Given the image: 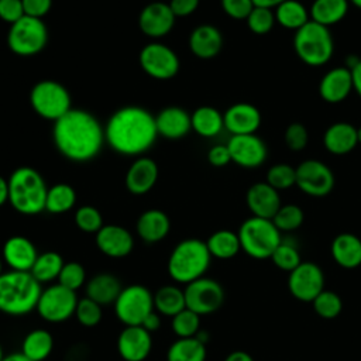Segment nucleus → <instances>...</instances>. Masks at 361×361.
Listing matches in <instances>:
<instances>
[{"label": "nucleus", "instance_id": "nucleus-25", "mask_svg": "<svg viewBox=\"0 0 361 361\" xmlns=\"http://www.w3.org/2000/svg\"><path fill=\"white\" fill-rule=\"evenodd\" d=\"M155 126L158 135L168 140H178L185 137L192 130L190 114L178 106L162 109L155 116Z\"/></svg>", "mask_w": 361, "mask_h": 361}, {"label": "nucleus", "instance_id": "nucleus-24", "mask_svg": "<svg viewBox=\"0 0 361 361\" xmlns=\"http://www.w3.org/2000/svg\"><path fill=\"white\" fill-rule=\"evenodd\" d=\"M158 179V166L148 157H138L127 169L126 188L133 195H144L149 192Z\"/></svg>", "mask_w": 361, "mask_h": 361}, {"label": "nucleus", "instance_id": "nucleus-61", "mask_svg": "<svg viewBox=\"0 0 361 361\" xmlns=\"http://www.w3.org/2000/svg\"><path fill=\"white\" fill-rule=\"evenodd\" d=\"M354 7H357V8H360L361 10V0H348Z\"/></svg>", "mask_w": 361, "mask_h": 361}, {"label": "nucleus", "instance_id": "nucleus-43", "mask_svg": "<svg viewBox=\"0 0 361 361\" xmlns=\"http://www.w3.org/2000/svg\"><path fill=\"white\" fill-rule=\"evenodd\" d=\"M312 303L314 312L323 319H334L343 309L341 298L336 292L327 289H323Z\"/></svg>", "mask_w": 361, "mask_h": 361}, {"label": "nucleus", "instance_id": "nucleus-1", "mask_svg": "<svg viewBox=\"0 0 361 361\" xmlns=\"http://www.w3.org/2000/svg\"><path fill=\"white\" fill-rule=\"evenodd\" d=\"M52 138L56 149L65 158L86 162L99 154L104 142V128L93 114L80 109H71L54 121Z\"/></svg>", "mask_w": 361, "mask_h": 361}, {"label": "nucleus", "instance_id": "nucleus-52", "mask_svg": "<svg viewBox=\"0 0 361 361\" xmlns=\"http://www.w3.org/2000/svg\"><path fill=\"white\" fill-rule=\"evenodd\" d=\"M207 159L213 166H217V168L228 165L231 162V155H230L227 144L226 145H223V144L213 145L207 152Z\"/></svg>", "mask_w": 361, "mask_h": 361}, {"label": "nucleus", "instance_id": "nucleus-44", "mask_svg": "<svg viewBox=\"0 0 361 361\" xmlns=\"http://www.w3.org/2000/svg\"><path fill=\"white\" fill-rule=\"evenodd\" d=\"M245 21H247L250 31L257 35L268 34L276 23L274 10L265 8V7H254Z\"/></svg>", "mask_w": 361, "mask_h": 361}, {"label": "nucleus", "instance_id": "nucleus-51", "mask_svg": "<svg viewBox=\"0 0 361 361\" xmlns=\"http://www.w3.org/2000/svg\"><path fill=\"white\" fill-rule=\"evenodd\" d=\"M25 16L21 0H0V20L10 25Z\"/></svg>", "mask_w": 361, "mask_h": 361}, {"label": "nucleus", "instance_id": "nucleus-23", "mask_svg": "<svg viewBox=\"0 0 361 361\" xmlns=\"http://www.w3.org/2000/svg\"><path fill=\"white\" fill-rule=\"evenodd\" d=\"M353 92L351 71L347 66H337L323 75L319 83L320 97L331 104L341 103Z\"/></svg>", "mask_w": 361, "mask_h": 361}, {"label": "nucleus", "instance_id": "nucleus-2", "mask_svg": "<svg viewBox=\"0 0 361 361\" xmlns=\"http://www.w3.org/2000/svg\"><path fill=\"white\" fill-rule=\"evenodd\" d=\"M157 137L155 117L140 106L116 110L104 127V140L111 149L127 157L141 155L152 147Z\"/></svg>", "mask_w": 361, "mask_h": 361}, {"label": "nucleus", "instance_id": "nucleus-33", "mask_svg": "<svg viewBox=\"0 0 361 361\" xmlns=\"http://www.w3.org/2000/svg\"><path fill=\"white\" fill-rule=\"evenodd\" d=\"M276 24L286 30L298 31L310 21L309 10L299 0H285L274 8Z\"/></svg>", "mask_w": 361, "mask_h": 361}, {"label": "nucleus", "instance_id": "nucleus-63", "mask_svg": "<svg viewBox=\"0 0 361 361\" xmlns=\"http://www.w3.org/2000/svg\"><path fill=\"white\" fill-rule=\"evenodd\" d=\"M3 274V258H0V275Z\"/></svg>", "mask_w": 361, "mask_h": 361}, {"label": "nucleus", "instance_id": "nucleus-18", "mask_svg": "<svg viewBox=\"0 0 361 361\" xmlns=\"http://www.w3.org/2000/svg\"><path fill=\"white\" fill-rule=\"evenodd\" d=\"M175 18L176 17L169 4L152 1L141 10L138 16V27L145 35L151 38H161L172 30Z\"/></svg>", "mask_w": 361, "mask_h": 361}, {"label": "nucleus", "instance_id": "nucleus-35", "mask_svg": "<svg viewBox=\"0 0 361 361\" xmlns=\"http://www.w3.org/2000/svg\"><path fill=\"white\" fill-rule=\"evenodd\" d=\"M185 307V293L175 285H164L154 293V309L161 316L173 317Z\"/></svg>", "mask_w": 361, "mask_h": 361}, {"label": "nucleus", "instance_id": "nucleus-15", "mask_svg": "<svg viewBox=\"0 0 361 361\" xmlns=\"http://www.w3.org/2000/svg\"><path fill=\"white\" fill-rule=\"evenodd\" d=\"M288 288L293 298L302 302H313L314 298L324 289V275L320 267L314 262H300L289 272Z\"/></svg>", "mask_w": 361, "mask_h": 361}, {"label": "nucleus", "instance_id": "nucleus-64", "mask_svg": "<svg viewBox=\"0 0 361 361\" xmlns=\"http://www.w3.org/2000/svg\"><path fill=\"white\" fill-rule=\"evenodd\" d=\"M3 358H4V354H3V348L0 345V361H3Z\"/></svg>", "mask_w": 361, "mask_h": 361}, {"label": "nucleus", "instance_id": "nucleus-21", "mask_svg": "<svg viewBox=\"0 0 361 361\" xmlns=\"http://www.w3.org/2000/svg\"><path fill=\"white\" fill-rule=\"evenodd\" d=\"M245 202L252 216L269 220L282 206L279 192L267 182L252 183L247 190Z\"/></svg>", "mask_w": 361, "mask_h": 361}, {"label": "nucleus", "instance_id": "nucleus-13", "mask_svg": "<svg viewBox=\"0 0 361 361\" xmlns=\"http://www.w3.org/2000/svg\"><path fill=\"white\" fill-rule=\"evenodd\" d=\"M296 186L312 197H323L334 188L331 169L319 159H306L296 166Z\"/></svg>", "mask_w": 361, "mask_h": 361}, {"label": "nucleus", "instance_id": "nucleus-30", "mask_svg": "<svg viewBox=\"0 0 361 361\" xmlns=\"http://www.w3.org/2000/svg\"><path fill=\"white\" fill-rule=\"evenodd\" d=\"M331 257L343 268L361 265V240L351 233H341L331 243Z\"/></svg>", "mask_w": 361, "mask_h": 361}, {"label": "nucleus", "instance_id": "nucleus-41", "mask_svg": "<svg viewBox=\"0 0 361 361\" xmlns=\"http://www.w3.org/2000/svg\"><path fill=\"white\" fill-rule=\"evenodd\" d=\"M265 182L278 192L290 189L292 186H296V168L285 162L275 164L268 169Z\"/></svg>", "mask_w": 361, "mask_h": 361}, {"label": "nucleus", "instance_id": "nucleus-34", "mask_svg": "<svg viewBox=\"0 0 361 361\" xmlns=\"http://www.w3.org/2000/svg\"><path fill=\"white\" fill-rule=\"evenodd\" d=\"M54 337L45 329L31 330L21 343V353L32 361H44L52 353Z\"/></svg>", "mask_w": 361, "mask_h": 361}, {"label": "nucleus", "instance_id": "nucleus-12", "mask_svg": "<svg viewBox=\"0 0 361 361\" xmlns=\"http://www.w3.org/2000/svg\"><path fill=\"white\" fill-rule=\"evenodd\" d=\"M183 293L186 307L199 316L216 312L224 302L223 286L217 281L206 276L188 283L183 289Z\"/></svg>", "mask_w": 361, "mask_h": 361}, {"label": "nucleus", "instance_id": "nucleus-62", "mask_svg": "<svg viewBox=\"0 0 361 361\" xmlns=\"http://www.w3.org/2000/svg\"><path fill=\"white\" fill-rule=\"evenodd\" d=\"M357 135H358V144H361V127L357 128Z\"/></svg>", "mask_w": 361, "mask_h": 361}, {"label": "nucleus", "instance_id": "nucleus-27", "mask_svg": "<svg viewBox=\"0 0 361 361\" xmlns=\"http://www.w3.org/2000/svg\"><path fill=\"white\" fill-rule=\"evenodd\" d=\"M223 47V35L217 27L202 24L196 27L189 37V48L200 59L216 56Z\"/></svg>", "mask_w": 361, "mask_h": 361}, {"label": "nucleus", "instance_id": "nucleus-59", "mask_svg": "<svg viewBox=\"0 0 361 361\" xmlns=\"http://www.w3.org/2000/svg\"><path fill=\"white\" fill-rule=\"evenodd\" d=\"M285 0H252L254 7H265V8H275Z\"/></svg>", "mask_w": 361, "mask_h": 361}, {"label": "nucleus", "instance_id": "nucleus-39", "mask_svg": "<svg viewBox=\"0 0 361 361\" xmlns=\"http://www.w3.org/2000/svg\"><path fill=\"white\" fill-rule=\"evenodd\" d=\"M76 202V192L68 183H56L47 192L45 210L54 214L69 212Z\"/></svg>", "mask_w": 361, "mask_h": 361}, {"label": "nucleus", "instance_id": "nucleus-46", "mask_svg": "<svg viewBox=\"0 0 361 361\" xmlns=\"http://www.w3.org/2000/svg\"><path fill=\"white\" fill-rule=\"evenodd\" d=\"M103 316L102 306L92 300L90 298L85 296L78 300L76 310H75V317L83 327H94L100 323Z\"/></svg>", "mask_w": 361, "mask_h": 361}, {"label": "nucleus", "instance_id": "nucleus-20", "mask_svg": "<svg viewBox=\"0 0 361 361\" xmlns=\"http://www.w3.org/2000/svg\"><path fill=\"white\" fill-rule=\"evenodd\" d=\"M224 128L231 135L255 134L261 126L259 110L250 103H235L230 106L224 114Z\"/></svg>", "mask_w": 361, "mask_h": 361}, {"label": "nucleus", "instance_id": "nucleus-7", "mask_svg": "<svg viewBox=\"0 0 361 361\" xmlns=\"http://www.w3.org/2000/svg\"><path fill=\"white\" fill-rule=\"evenodd\" d=\"M237 234L241 250L255 259L271 258L272 252L282 241L281 231L272 220L255 216L244 220Z\"/></svg>", "mask_w": 361, "mask_h": 361}, {"label": "nucleus", "instance_id": "nucleus-29", "mask_svg": "<svg viewBox=\"0 0 361 361\" xmlns=\"http://www.w3.org/2000/svg\"><path fill=\"white\" fill-rule=\"evenodd\" d=\"M123 286L117 276L113 274L102 272L94 275L86 283V296L99 303L100 306L114 305Z\"/></svg>", "mask_w": 361, "mask_h": 361}, {"label": "nucleus", "instance_id": "nucleus-53", "mask_svg": "<svg viewBox=\"0 0 361 361\" xmlns=\"http://www.w3.org/2000/svg\"><path fill=\"white\" fill-rule=\"evenodd\" d=\"M25 16L41 18L44 17L52 6V0H21Z\"/></svg>", "mask_w": 361, "mask_h": 361}, {"label": "nucleus", "instance_id": "nucleus-58", "mask_svg": "<svg viewBox=\"0 0 361 361\" xmlns=\"http://www.w3.org/2000/svg\"><path fill=\"white\" fill-rule=\"evenodd\" d=\"M8 202V180L0 175V206Z\"/></svg>", "mask_w": 361, "mask_h": 361}, {"label": "nucleus", "instance_id": "nucleus-28", "mask_svg": "<svg viewBox=\"0 0 361 361\" xmlns=\"http://www.w3.org/2000/svg\"><path fill=\"white\" fill-rule=\"evenodd\" d=\"M135 228L140 238L145 243H158L168 235L171 221L162 210L149 209L140 214Z\"/></svg>", "mask_w": 361, "mask_h": 361}, {"label": "nucleus", "instance_id": "nucleus-14", "mask_svg": "<svg viewBox=\"0 0 361 361\" xmlns=\"http://www.w3.org/2000/svg\"><path fill=\"white\" fill-rule=\"evenodd\" d=\"M140 65L148 76L158 80L171 79L179 71L178 55L161 42H149L141 49Z\"/></svg>", "mask_w": 361, "mask_h": 361}, {"label": "nucleus", "instance_id": "nucleus-17", "mask_svg": "<svg viewBox=\"0 0 361 361\" xmlns=\"http://www.w3.org/2000/svg\"><path fill=\"white\" fill-rule=\"evenodd\" d=\"M151 348V333L142 326H126L117 337V351L124 361H144Z\"/></svg>", "mask_w": 361, "mask_h": 361}, {"label": "nucleus", "instance_id": "nucleus-48", "mask_svg": "<svg viewBox=\"0 0 361 361\" xmlns=\"http://www.w3.org/2000/svg\"><path fill=\"white\" fill-rule=\"evenodd\" d=\"M75 223L85 233H97L104 224L100 212L93 206H80L75 213Z\"/></svg>", "mask_w": 361, "mask_h": 361}, {"label": "nucleus", "instance_id": "nucleus-26", "mask_svg": "<svg viewBox=\"0 0 361 361\" xmlns=\"http://www.w3.org/2000/svg\"><path fill=\"white\" fill-rule=\"evenodd\" d=\"M357 144V128L345 121H338L329 126L323 134V145L333 155L350 154Z\"/></svg>", "mask_w": 361, "mask_h": 361}, {"label": "nucleus", "instance_id": "nucleus-8", "mask_svg": "<svg viewBox=\"0 0 361 361\" xmlns=\"http://www.w3.org/2000/svg\"><path fill=\"white\" fill-rule=\"evenodd\" d=\"M48 41V30L41 18L24 16L10 25L7 34L8 48L20 56H31L44 49Z\"/></svg>", "mask_w": 361, "mask_h": 361}, {"label": "nucleus", "instance_id": "nucleus-42", "mask_svg": "<svg viewBox=\"0 0 361 361\" xmlns=\"http://www.w3.org/2000/svg\"><path fill=\"white\" fill-rule=\"evenodd\" d=\"M303 220V210L293 203L282 204L272 217V221L279 231H293L302 226Z\"/></svg>", "mask_w": 361, "mask_h": 361}, {"label": "nucleus", "instance_id": "nucleus-50", "mask_svg": "<svg viewBox=\"0 0 361 361\" xmlns=\"http://www.w3.org/2000/svg\"><path fill=\"white\" fill-rule=\"evenodd\" d=\"M223 11L234 20H247L254 8L252 0H220Z\"/></svg>", "mask_w": 361, "mask_h": 361}, {"label": "nucleus", "instance_id": "nucleus-38", "mask_svg": "<svg viewBox=\"0 0 361 361\" xmlns=\"http://www.w3.org/2000/svg\"><path fill=\"white\" fill-rule=\"evenodd\" d=\"M65 261L61 254L55 251H45L38 254L30 274L42 285L58 279Z\"/></svg>", "mask_w": 361, "mask_h": 361}, {"label": "nucleus", "instance_id": "nucleus-45", "mask_svg": "<svg viewBox=\"0 0 361 361\" xmlns=\"http://www.w3.org/2000/svg\"><path fill=\"white\" fill-rule=\"evenodd\" d=\"M272 262L282 271H293L302 261H300V254L298 248L286 241H281V244L275 248V251L271 255Z\"/></svg>", "mask_w": 361, "mask_h": 361}, {"label": "nucleus", "instance_id": "nucleus-54", "mask_svg": "<svg viewBox=\"0 0 361 361\" xmlns=\"http://www.w3.org/2000/svg\"><path fill=\"white\" fill-rule=\"evenodd\" d=\"M168 4L175 17H186L197 8L199 0H171Z\"/></svg>", "mask_w": 361, "mask_h": 361}, {"label": "nucleus", "instance_id": "nucleus-3", "mask_svg": "<svg viewBox=\"0 0 361 361\" xmlns=\"http://www.w3.org/2000/svg\"><path fill=\"white\" fill-rule=\"evenodd\" d=\"M41 292V283L30 272H3L0 275V312L8 316H24L37 309Z\"/></svg>", "mask_w": 361, "mask_h": 361}, {"label": "nucleus", "instance_id": "nucleus-6", "mask_svg": "<svg viewBox=\"0 0 361 361\" xmlns=\"http://www.w3.org/2000/svg\"><path fill=\"white\" fill-rule=\"evenodd\" d=\"M293 49L303 63L323 66L333 56L334 42L331 32L327 27L310 20L295 31Z\"/></svg>", "mask_w": 361, "mask_h": 361}, {"label": "nucleus", "instance_id": "nucleus-49", "mask_svg": "<svg viewBox=\"0 0 361 361\" xmlns=\"http://www.w3.org/2000/svg\"><path fill=\"white\" fill-rule=\"evenodd\" d=\"M283 140H285V145L290 151H302L307 145L309 134H307V130L303 124L292 123L286 127L285 134H283Z\"/></svg>", "mask_w": 361, "mask_h": 361}, {"label": "nucleus", "instance_id": "nucleus-32", "mask_svg": "<svg viewBox=\"0 0 361 361\" xmlns=\"http://www.w3.org/2000/svg\"><path fill=\"white\" fill-rule=\"evenodd\" d=\"M190 123L192 130L204 138L216 137L224 128L223 114L212 106L197 107L190 114Z\"/></svg>", "mask_w": 361, "mask_h": 361}, {"label": "nucleus", "instance_id": "nucleus-36", "mask_svg": "<svg viewBox=\"0 0 361 361\" xmlns=\"http://www.w3.org/2000/svg\"><path fill=\"white\" fill-rule=\"evenodd\" d=\"M206 245L212 257L219 259H230L241 250L238 234L231 230L214 231L207 240Z\"/></svg>", "mask_w": 361, "mask_h": 361}, {"label": "nucleus", "instance_id": "nucleus-4", "mask_svg": "<svg viewBox=\"0 0 361 361\" xmlns=\"http://www.w3.org/2000/svg\"><path fill=\"white\" fill-rule=\"evenodd\" d=\"M8 202L21 214L34 216L45 210L48 188L38 171L30 166H20L10 175Z\"/></svg>", "mask_w": 361, "mask_h": 361}, {"label": "nucleus", "instance_id": "nucleus-56", "mask_svg": "<svg viewBox=\"0 0 361 361\" xmlns=\"http://www.w3.org/2000/svg\"><path fill=\"white\" fill-rule=\"evenodd\" d=\"M350 71L353 78V90H355V93L361 97V58Z\"/></svg>", "mask_w": 361, "mask_h": 361}, {"label": "nucleus", "instance_id": "nucleus-19", "mask_svg": "<svg viewBox=\"0 0 361 361\" xmlns=\"http://www.w3.org/2000/svg\"><path fill=\"white\" fill-rule=\"evenodd\" d=\"M96 245L110 258H123L133 251L134 238L127 228L117 224H107L96 233Z\"/></svg>", "mask_w": 361, "mask_h": 361}, {"label": "nucleus", "instance_id": "nucleus-9", "mask_svg": "<svg viewBox=\"0 0 361 361\" xmlns=\"http://www.w3.org/2000/svg\"><path fill=\"white\" fill-rule=\"evenodd\" d=\"M30 103L38 116L52 121H56L72 109L69 92L55 80L35 83L30 93Z\"/></svg>", "mask_w": 361, "mask_h": 361}, {"label": "nucleus", "instance_id": "nucleus-16", "mask_svg": "<svg viewBox=\"0 0 361 361\" xmlns=\"http://www.w3.org/2000/svg\"><path fill=\"white\" fill-rule=\"evenodd\" d=\"M231 161L243 168H258L261 166L268 155V149L262 138L257 134L231 135L227 142Z\"/></svg>", "mask_w": 361, "mask_h": 361}, {"label": "nucleus", "instance_id": "nucleus-55", "mask_svg": "<svg viewBox=\"0 0 361 361\" xmlns=\"http://www.w3.org/2000/svg\"><path fill=\"white\" fill-rule=\"evenodd\" d=\"M147 331L152 333V331H157L159 327H161V314L158 312H151L142 322L141 324Z\"/></svg>", "mask_w": 361, "mask_h": 361}, {"label": "nucleus", "instance_id": "nucleus-10", "mask_svg": "<svg viewBox=\"0 0 361 361\" xmlns=\"http://www.w3.org/2000/svg\"><path fill=\"white\" fill-rule=\"evenodd\" d=\"M116 317L124 326H141L144 319L154 312V293L144 285H130L121 289L114 305Z\"/></svg>", "mask_w": 361, "mask_h": 361}, {"label": "nucleus", "instance_id": "nucleus-5", "mask_svg": "<svg viewBox=\"0 0 361 361\" xmlns=\"http://www.w3.org/2000/svg\"><path fill=\"white\" fill-rule=\"evenodd\" d=\"M212 255L206 241L186 238L179 241L168 258V274L178 283H190L202 276L210 267Z\"/></svg>", "mask_w": 361, "mask_h": 361}, {"label": "nucleus", "instance_id": "nucleus-60", "mask_svg": "<svg viewBox=\"0 0 361 361\" xmlns=\"http://www.w3.org/2000/svg\"><path fill=\"white\" fill-rule=\"evenodd\" d=\"M3 361H32V360H30L28 357H25V355L20 351V353H11V354L4 355Z\"/></svg>", "mask_w": 361, "mask_h": 361}, {"label": "nucleus", "instance_id": "nucleus-57", "mask_svg": "<svg viewBox=\"0 0 361 361\" xmlns=\"http://www.w3.org/2000/svg\"><path fill=\"white\" fill-rule=\"evenodd\" d=\"M224 361H254V360H252V357L248 353H245L243 350H235V351L230 353L224 358Z\"/></svg>", "mask_w": 361, "mask_h": 361}, {"label": "nucleus", "instance_id": "nucleus-22", "mask_svg": "<svg viewBox=\"0 0 361 361\" xmlns=\"http://www.w3.org/2000/svg\"><path fill=\"white\" fill-rule=\"evenodd\" d=\"M3 261L11 271L30 272L37 257V248L31 240L24 235H13L3 244Z\"/></svg>", "mask_w": 361, "mask_h": 361}, {"label": "nucleus", "instance_id": "nucleus-47", "mask_svg": "<svg viewBox=\"0 0 361 361\" xmlns=\"http://www.w3.org/2000/svg\"><path fill=\"white\" fill-rule=\"evenodd\" d=\"M85 281H86V271L83 265L76 261L65 262L58 276V283L75 292L85 285Z\"/></svg>", "mask_w": 361, "mask_h": 361}, {"label": "nucleus", "instance_id": "nucleus-11", "mask_svg": "<svg viewBox=\"0 0 361 361\" xmlns=\"http://www.w3.org/2000/svg\"><path fill=\"white\" fill-rule=\"evenodd\" d=\"M78 300L75 290L55 283L42 289L35 310L45 322L61 323L75 316Z\"/></svg>", "mask_w": 361, "mask_h": 361}, {"label": "nucleus", "instance_id": "nucleus-31", "mask_svg": "<svg viewBox=\"0 0 361 361\" xmlns=\"http://www.w3.org/2000/svg\"><path fill=\"white\" fill-rule=\"evenodd\" d=\"M348 7V0H314L309 8L310 20L329 28L347 16Z\"/></svg>", "mask_w": 361, "mask_h": 361}, {"label": "nucleus", "instance_id": "nucleus-40", "mask_svg": "<svg viewBox=\"0 0 361 361\" xmlns=\"http://www.w3.org/2000/svg\"><path fill=\"white\" fill-rule=\"evenodd\" d=\"M171 319L172 331L178 336V338L195 337L200 330V316L188 307H185Z\"/></svg>", "mask_w": 361, "mask_h": 361}, {"label": "nucleus", "instance_id": "nucleus-37", "mask_svg": "<svg viewBox=\"0 0 361 361\" xmlns=\"http://www.w3.org/2000/svg\"><path fill=\"white\" fill-rule=\"evenodd\" d=\"M206 344L197 337L175 340L166 353V361H204Z\"/></svg>", "mask_w": 361, "mask_h": 361}]
</instances>
